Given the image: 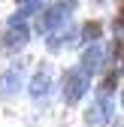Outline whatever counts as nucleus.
Wrapping results in <instances>:
<instances>
[{"label":"nucleus","instance_id":"nucleus-6","mask_svg":"<svg viewBox=\"0 0 124 127\" xmlns=\"http://www.w3.org/2000/svg\"><path fill=\"white\" fill-rule=\"evenodd\" d=\"M24 42H27V27L12 24L6 33H3V42H0V49H3V52H18Z\"/></svg>","mask_w":124,"mask_h":127},{"label":"nucleus","instance_id":"nucleus-1","mask_svg":"<svg viewBox=\"0 0 124 127\" xmlns=\"http://www.w3.org/2000/svg\"><path fill=\"white\" fill-rule=\"evenodd\" d=\"M88 88H91V73L82 70L79 64L70 67V70L64 73V79H61V97H64L67 106H76V103L88 94Z\"/></svg>","mask_w":124,"mask_h":127},{"label":"nucleus","instance_id":"nucleus-3","mask_svg":"<svg viewBox=\"0 0 124 127\" xmlns=\"http://www.w3.org/2000/svg\"><path fill=\"white\" fill-rule=\"evenodd\" d=\"M21 85H24V64L15 61V64H9V67L0 73V100L15 97V94L21 91Z\"/></svg>","mask_w":124,"mask_h":127},{"label":"nucleus","instance_id":"nucleus-7","mask_svg":"<svg viewBox=\"0 0 124 127\" xmlns=\"http://www.w3.org/2000/svg\"><path fill=\"white\" fill-rule=\"evenodd\" d=\"M100 64H103V49H100V45L97 42H91V49L82 55V61H79V67L82 70H88L91 76H94V70L100 67Z\"/></svg>","mask_w":124,"mask_h":127},{"label":"nucleus","instance_id":"nucleus-11","mask_svg":"<svg viewBox=\"0 0 124 127\" xmlns=\"http://www.w3.org/2000/svg\"><path fill=\"white\" fill-rule=\"evenodd\" d=\"M121 109H124V91H121Z\"/></svg>","mask_w":124,"mask_h":127},{"label":"nucleus","instance_id":"nucleus-8","mask_svg":"<svg viewBox=\"0 0 124 127\" xmlns=\"http://www.w3.org/2000/svg\"><path fill=\"white\" fill-rule=\"evenodd\" d=\"M115 88H118V73H115V70H109V73L100 79V85H97V97H112Z\"/></svg>","mask_w":124,"mask_h":127},{"label":"nucleus","instance_id":"nucleus-5","mask_svg":"<svg viewBox=\"0 0 124 127\" xmlns=\"http://www.w3.org/2000/svg\"><path fill=\"white\" fill-rule=\"evenodd\" d=\"M49 91H52V70H49V64H42V67L36 70V76L30 79V97H33L36 103H42L45 97H49Z\"/></svg>","mask_w":124,"mask_h":127},{"label":"nucleus","instance_id":"nucleus-9","mask_svg":"<svg viewBox=\"0 0 124 127\" xmlns=\"http://www.w3.org/2000/svg\"><path fill=\"white\" fill-rule=\"evenodd\" d=\"M100 21H88V24H82V39L85 42H97L100 39Z\"/></svg>","mask_w":124,"mask_h":127},{"label":"nucleus","instance_id":"nucleus-10","mask_svg":"<svg viewBox=\"0 0 124 127\" xmlns=\"http://www.w3.org/2000/svg\"><path fill=\"white\" fill-rule=\"evenodd\" d=\"M118 21H124V0H121V6H118Z\"/></svg>","mask_w":124,"mask_h":127},{"label":"nucleus","instance_id":"nucleus-4","mask_svg":"<svg viewBox=\"0 0 124 127\" xmlns=\"http://www.w3.org/2000/svg\"><path fill=\"white\" fill-rule=\"evenodd\" d=\"M112 112H115L112 97H94V103H91L88 112H85V124L88 127H106L112 121Z\"/></svg>","mask_w":124,"mask_h":127},{"label":"nucleus","instance_id":"nucleus-2","mask_svg":"<svg viewBox=\"0 0 124 127\" xmlns=\"http://www.w3.org/2000/svg\"><path fill=\"white\" fill-rule=\"evenodd\" d=\"M73 6H76L73 0H58V3H52L45 12H39V15H36V30H39V33H52L55 27H61V24L70 18Z\"/></svg>","mask_w":124,"mask_h":127}]
</instances>
